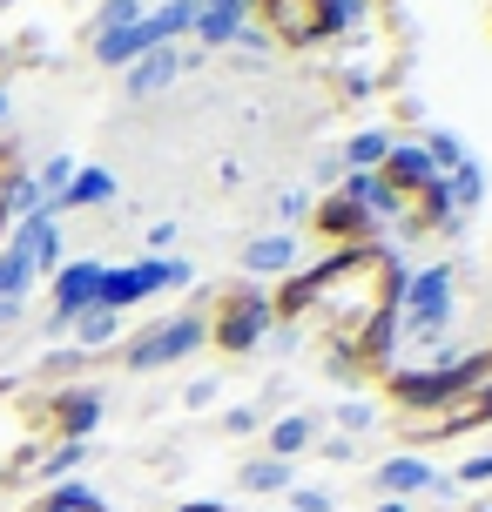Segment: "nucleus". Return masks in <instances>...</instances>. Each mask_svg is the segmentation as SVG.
<instances>
[{"instance_id":"obj_20","label":"nucleus","mask_w":492,"mask_h":512,"mask_svg":"<svg viewBox=\"0 0 492 512\" xmlns=\"http://www.w3.org/2000/svg\"><path fill=\"white\" fill-rule=\"evenodd\" d=\"M115 331H122V317H115V310H102V304L75 317V344H81V351H102V344H115Z\"/></svg>"},{"instance_id":"obj_16","label":"nucleus","mask_w":492,"mask_h":512,"mask_svg":"<svg viewBox=\"0 0 492 512\" xmlns=\"http://www.w3.org/2000/svg\"><path fill=\"white\" fill-rule=\"evenodd\" d=\"M21 512H108V506H102V492H88L81 479H61V486L34 492Z\"/></svg>"},{"instance_id":"obj_32","label":"nucleus","mask_w":492,"mask_h":512,"mask_svg":"<svg viewBox=\"0 0 492 512\" xmlns=\"http://www.w3.org/2000/svg\"><path fill=\"white\" fill-rule=\"evenodd\" d=\"M189 405L203 411V405H216V378H203V384H189Z\"/></svg>"},{"instance_id":"obj_24","label":"nucleus","mask_w":492,"mask_h":512,"mask_svg":"<svg viewBox=\"0 0 492 512\" xmlns=\"http://www.w3.org/2000/svg\"><path fill=\"white\" fill-rule=\"evenodd\" d=\"M243 486H250V492H277V486H290V465H284V459H257V465H243Z\"/></svg>"},{"instance_id":"obj_26","label":"nucleus","mask_w":492,"mask_h":512,"mask_svg":"<svg viewBox=\"0 0 492 512\" xmlns=\"http://www.w3.org/2000/svg\"><path fill=\"white\" fill-rule=\"evenodd\" d=\"M277 216H284V230L304 223V216H311V196H304V189H284V196H277Z\"/></svg>"},{"instance_id":"obj_33","label":"nucleus","mask_w":492,"mask_h":512,"mask_svg":"<svg viewBox=\"0 0 492 512\" xmlns=\"http://www.w3.org/2000/svg\"><path fill=\"white\" fill-rule=\"evenodd\" d=\"M176 512H236V506H223V499H196V506H176Z\"/></svg>"},{"instance_id":"obj_31","label":"nucleus","mask_w":492,"mask_h":512,"mask_svg":"<svg viewBox=\"0 0 492 512\" xmlns=\"http://www.w3.org/2000/svg\"><path fill=\"white\" fill-rule=\"evenodd\" d=\"M223 425H230V432H257L263 418H257V411H250V405H230V418H223Z\"/></svg>"},{"instance_id":"obj_25","label":"nucleus","mask_w":492,"mask_h":512,"mask_svg":"<svg viewBox=\"0 0 492 512\" xmlns=\"http://www.w3.org/2000/svg\"><path fill=\"white\" fill-rule=\"evenodd\" d=\"M425 149H432V162H439V176H445V169H459V162H466V142H459L452 128H432V135H425Z\"/></svg>"},{"instance_id":"obj_29","label":"nucleus","mask_w":492,"mask_h":512,"mask_svg":"<svg viewBox=\"0 0 492 512\" xmlns=\"http://www.w3.org/2000/svg\"><path fill=\"white\" fill-rule=\"evenodd\" d=\"M337 425H344V432H364V425H371V405H364V398L337 405Z\"/></svg>"},{"instance_id":"obj_17","label":"nucleus","mask_w":492,"mask_h":512,"mask_svg":"<svg viewBox=\"0 0 492 512\" xmlns=\"http://www.w3.org/2000/svg\"><path fill=\"white\" fill-rule=\"evenodd\" d=\"M311 418H304V411H290V418H277V425H270V459H297V452H311Z\"/></svg>"},{"instance_id":"obj_30","label":"nucleus","mask_w":492,"mask_h":512,"mask_svg":"<svg viewBox=\"0 0 492 512\" xmlns=\"http://www.w3.org/2000/svg\"><path fill=\"white\" fill-rule=\"evenodd\" d=\"M169 243H176V223H149V256H169Z\"/></svg>"},{"instance_id":"obj_5","label":"nucleus","mask_w":492,"mask_h":512,"mask_svg":"<svg viewBox=\"0 0 492 512\" xmlns=\"http://www.w3.org/2000/svg\"><path fill=\"white\" fill-rule=\"evenodd\" d=\"M95 418H102V398L95 391H54V398H41V405H27V425L41 438H54V445H88V432H95Z\"/></svg>"},{"instance_id":"obj_22","label":"nucleus","mask_w":492,"mask_h":512,"mask_svg":"<svg viewBox=\"0 0 492 512\" xmlns=\"http://www.w3.org/2000/svg\"><path fill=\"white\" fill-rule=\"evenodd\" d=\"M75 155H48V162H41V176H34V189H41V203H54V196H61V189H68V182H75Z\"/></svg>"},{"instance_id":"obj_35","label":"nucleus","mask_w":492,"mask_h":512,"mask_svg":"<svg viewBox=\"0 0 492 512\" xmlns=\"http://www.w3.org/2000/svg\"><path fill=\"white\" fill-rule=\"evenodd\" d=\"M203 7H243V14H250V0H203Z\"/></svg>"},{"instance_id":"obj_21","label":"nucleus","mask_w":492,"mask_h":512,"mask_svg":"<svg viewBox=\"0 0 492 512\" xmlns=\"http://www.w3.org/2000/svg\"><path fill=\"white\" fill-rule=\"evenodd\" d=\"M364 21H371V0H324V27H331V41H337V34H358Z\"/></svg>"},{"instance_id":"obj_36","label":"nucleus","mask_w":492,"mask_h":512,"mask_svg":"<svg viewBox=\"0 0 492 512\" xmlns=\"http://www.w3.org/2000/svg\"><path fill=\"white\" fill-rule=\"evenodd\" d=\"M378 512H405V499H385V506H378Z\"/></svg>"},{"instance_id":"obj_6","label":"nucleus","mask_w":492,"mask_h":512,"mask_svg":"<svg viewBox=\"0 0 492 512\" xmlns=\"http://www.w3.org/2000/svg\"><path fill=\"white\" fill-rule=\"evenodd\" d=\"M203 344H209V324L182 310V317L156 324L149 337H135V344H129V371H162V364H182L189 351H203Z\"/></svg>"},{"instance_id":"obj_2","label":"nucleus","mask_w":492,"mask_h":512,"mask_svg":"<svg viewBox=\"0 0 492 512\" xmlns=\"http://www.w3.org/2000/svg\"><path fill=\"white\" fill-rule=\"evenodd\" d=\"M270 331H277V310H270V290H263V283L223 290V304H216V317H209V344L230 351V358H250Z\"/></svg>"},{"instance_id":"obj_34","label":"nucleus","mask_w":492,"mask_h":512,"mask_svg":"<svg viewBox=\"0 0 492 512\" xmlns=\"http://www.w3.org/2000/svg\"><path fill=\"white\" fill-rule=\"evenodd\" d=\"M7 230H14V209H7V196H0V243H7Z\"/></svg>"},{"instance_id":"obj_38","label":"nucleus","mask_w":492,"mask_h":512,"mask_svg":"<svg viewBox=\"0 0 492 512\" xmlns=\"http://www.w3.org/2000/svg\"><path fill=\"white\" fill-rule=\"evenodd\" d=\"M0 115H7V88H0Z\"/></svg>"},{"instance_id":"obj_9","label":"nucleus","mask_w":492,"mask_h":512,"mask_svg":"<svg viewBox=\"0 0 492 512\" xmlns=\"http://www.w3.org/2000/svg\"><path fill=\"white\" fill-rule=\"evenodd\" d=\"M378 176H385L391 189L412 203V196H425V189L439 182V162H432V149H425V142H398V135H391V155L378 162Z\"/></svg>"},{"instance_id":"obj_23","label":"nucleus","mask_w":492,"mask_h":512,"mask_svg":"<svg viewBox=\"0 0 492 512\" xmlns=\"http://www.w3.org/2000/svg\"><path fill=\"white\" fill-rule=\"evenodd\" d=\"M149 14L142 0H102V14H95V34H122V27H135Z\"/></svg>"},{"instance_id":"obj_1","label":"nucleus","mask_w":492,"mask_h":512,"mask_svg":"<svg viewBox=\"0 0 492 512\" xmlns=\"http://www.w3.org/2000/svg\"><path fill=\"white\" fill-rule=\"evenodd\" d=\"M459 317V283H452V263H425V270H405V290H398V310H391V337H412V344H439Z\"/></svg>"},{"instance_id":"obj_15","label":"nucleus","mask_w":492,"mask_h":512,"mask_svg":"<svg viewBox=\"0 0 492 512\" xmlns=\"http://www.w3.org/2000/svg\"><path fill=\"white\" fill-rule=\"evenodd\" d=\"M243 27H250L243 7H203L189 34H196V48H236V34H243Z\"/></svg>"},{"instance_id":"obj_19","label":"nucleus","mask_w":492,"mask_h":512,"mask_svg":"<svg viewBox=\"0 0 492 512\" xmlns=\"http://www.w3.org/2000/svg\"><path fill=\"white\" fill-rule=\"evenodd\" d=\"M445 189H452V209H479L486 203V169L466 155L459 169H445Z\"/></svg>"},{"instance_id":"obj_27","label":"nucleus","mask_w":492,"mask_h":512,"mask_svg":"<svg viewBox=\"0 0 492 512\" xmlns=\"http://www.w3.org/2000/svg\"><path fill=\"white\" fill-rule=\"evenodd\" d=\"M290 512H331V492H324V486H304V492H290Z\"/></svg>"},{"instance_id":"obj_28","label":"nucleus","mask_w":492,"mask_h":512,"mask_svg":"<svg viewBox=\"0 0 492 512\" xmlns=\"http://www.w3.org/2000/svg\"><path fill=\"white\" fill-rule=\"evenodd\" d=\"M459 486H492V452H479V459L459 465Z\"/></svg>"},{"instance_id":"obj_18","label":"nucleus","mask_w":492,"mask_h":512,"mask_svg":"<svg viewBox=\"0 0 492 512\" xmlns=\"http://www.w3.org/2000/svg\"><path fill=\"white\" fill-rule=\"evenodd\" d=\"M385 155H391L385 128H358V135L344 142V169H371V176H378V162H385Z\"/></svg>"},{"instance_id":"obj_4","label":"nucleus","mask_w":492,"mask_h":512,"mask_svg":"<svg viewBox=\"0 0 492 512\" xmlns=\"http://www.w3.org/2000/svg\"><path fill=\"white\" fill-rule=\"evenodd\" d=\"M257 27L277 48H324L331 27H324V0H250Z\"/></svg>"},{"instance_id":"obj_7","label":"nucleus","mask_w":492,"mask_h":512,"mask_svg":"<svg viewBox=\"0 0 492 512\" xmlns=\"http://www.w3.org/2000/svg\"><path fill=\"white\" fill-rule=\"evenodd\" d=\"M311 230L324 236L331 250H371V243H378V223H371L344 189H331V196H317V203H311Z\"/></svg>"},{"instance_id":"obj_10","label":"nucleus","mask_w":492,"mask_h":512,"mask_svg":"<svg viewBox=\"0 0 492 512\" xmlns=\"http://www.w3.org/2000/svg\"><path fill=\"white\" fill-rule=\"evenodd\" d=\"M182 68H196V61H189L182 48H156V54H142V61L129 68V95H135V102H149V95H162V88H176Z\"/></svg>"},{"instance_id":"obj_37","label":"nucleus","mask_w":492,"mask_h":512,"mask_svg":"<svg viewBox=\"0 0 492 512\" xmlns=\"http://www.w3.org/2000/svg\"><path fill=\"white\" fill-rule=\"evenodd\" d=\"M472 512H492V499H479V506H472Z\"/></svg>"},{"instance_id":"obj_13","label":"nucleus","mask_w":492,"mask_h":512,"mask_svg":"<svg viewBox=\"0 0 492 512\" xmlns=\"http://www.w3.org/2000/svg\"><path fill=\"white\" fill-rule=\"evenodd\" d=\"M432 479H439V472L418 459V452H391V459L378 465V492H391V499H398V492H432Z\"/></svg>"},{"instance_id":"obj_11","label":"nucleus","mask_w":492,"mask_h":512,"mask_svg":"<svg viewBox=\"0 0 492 512\" xmlns=\"http://www.w3.org/2000/svg\"><path fill=\"white\" fill-rule=\"evenodd\" d=\"M34 277H41V263H34V250H27L21 236L7 230V243H0V304L21 310L27 290H34Z\"/></svg>"},{"instance_id":"obj_14","label":"nucleus","mask_w":492,"mask_h":512,"mask_svg":"<svg viewBox=\"0 0 492 512\" xmlns=\"http://www.w3.org/2000/svg\"><path fill=\"white\" fill-rule=\"evenodd\" d=\"M102 203H115V176H108V169H75V182H68L48 209L61 216V209H102Z\"/></svg>"},{"instance_id":"obj_3","label":"nucleus","mask_w":492,"mask_h":512,"mask_svg":"<svg viewBox=\"0 0 492 512\" xmlns=\"http://www.w3.org/2000/svg\"><path fill=\"white\" fill-rule=\"evenodd\" d=\"M196 277L189 270V256H135V263H108L102 270V310H135L149 304L156 290H182V283Z\"/></svg>"},{"instance_id":"obj_8","label":"nucleus","mask_w":492,"mask_h":512,"mask_svg":"<svg viewBox=\"0 0 492 512\" xmlns=\"http://www.w3.org/2000/svg\"><path fill=\"white\" fill-rule=\"evenodd\" d=\"M102 270L108 263H95V256H75L54 270V324H75L81 310L102 304Z\"/></svg>"},{"instance_id":"obj_12","label":"nucleus","mask_w":492,"mask_h":512,"mask_svg":"<svg viewBox=\"0 0 492 512\" xmlns=\"http://www.w3.org/2000/svg\"><path fill=\"white\" fill-rule=\"evenodd\" d=\"M297 256H304V243L290 230H277V236H257V243L243 250V270H250V277H284V270H297Z\"/></svg>"}]
</instances>
